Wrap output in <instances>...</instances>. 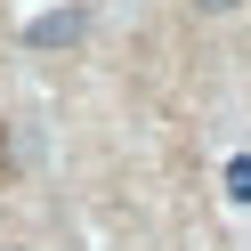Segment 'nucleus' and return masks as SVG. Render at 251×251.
I'll use <instances>...</instances> for the list:
<instances>
[{"label": "nucleus", "instance_id": "obj_1", "mask_svg": "<svg viewBox=\"0 0 251 251\" xmlns=\"http://www.w3.org/2000/svg\"><path fill=\"white\" fill-rule=\"evenodd\" d=\"M81 25H89L81 8H65V17H41V25H33L25 41H33V49H65V41H81Z\"/></svg>", "mask_w": 251, "mask_h": 251}, {"label": "nucleus", "instance_id": "obj_2", "mask_svg": "<svg viewBox=\"0 0 251 251\" xmlns=\"http://www.w3.org/2000/svg\"><path fill=\"white\" fill-rule=\"evenodd\" d=\"M227 195L251 202V154H235V162H227Z\"/></svg>", "mask_w": 251, "mask_h": 251}, {"label": "nucleus", "instance_id": "obj_3", "mask_svg": "<svg viewBox=\"0 0 251 251\" xmlns=\"http://www.w3.org/2000/svg\"><path fill=\"white\" fill-rule=\"evenodd\" d=\"M195 8H211V17H227V8H235V0H195Z\"/></svg>", "mask_w": 251, "mask_h": 251}, {"label": "nucleus", "instance_id": "obj_4", "mask_svg": "<svg viewBox=\"0 0 251 251\" xmlns=\"http://www.w3.org/2000/svg\"><path fill=\"white\" fill-rule=\"evenodd\" d=\"M0 251H17V243H0Z\"/></svg>", "mask_w": 251, "mask_h": 251}]
</instances>
